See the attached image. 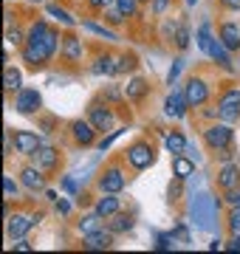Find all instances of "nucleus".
I'll return each mask as SVG.
<instances>
[{"mask_svg": "<svg viewBox=\"0 0 240 254\" xmlns=\"http://www.w3.org/2000/svg\"><path fill=\"white\" fill-rule=\"evenodd\" d=\"M116 9H119L124 17H133V14H136V0H116Z\"/></svg>", "mask_w": 240, "mask_h": 254, "instance_id": "34", "label": "nucleus"}, {"mask_svg": "<svg viewBox=\"0 0 240 254\" xmlns=\"http://www.w3.org/2000/svg\"><path fill=\"white\" fill-rule=\"evenodd\" d=\"M91 125L96 127V130H113V110L108 108H91Z\"/></svg>", "mask_w": 240, "mask_h": 254, "instance_id": "16", "label": "nucleus"}, {"mask_svg": "<svg viewBox=\"0 0 240 254\" xmlns=\"http://www.w3.org/2000/svg\"><path fill=\"white\" fill-rule=\"evenodd\" d=\"M121 133H124V130H113L111 136H105V138H102L99 144H96V147H99V153H105V150H108V147H111V144H113V141H116V138H119V136H121Z\"/></svg>", "mask_w": 240, "mask_h": 254, "instance_id": "39", "label": "nucleus"}, {"mask_svg": "<svg viewBox=\"0 0 240 254\" xmlns=\"http://www.w3.org/2000/svg\"><path fill=\"white\" fill-rule=\"evenodd\" d=\"M6 43H9V46H23V34H20L17 28H9V31H6Z\"/></svg>", "mask_w": 240, "mask_h": 254, "instance_id": "41", "label": "nucleus"}, {"mask_svg": "<svg viewBox=\"0 0 240 254\" xmlns=\"http://www.w3.org/2000/svg\"><path fill=\"white\" fill-rule=\"evenodd\" d=\"M57 46H60V34H57V31H48L46 40H40V43H26V46H23V60H26L28 65H43L57 54Z\"/></svg>", "mask_w": 240, "mask_h": 254, "instance_id": "2", "label": "nucleus"}, {"mask_svg": "<svg viewBox=\"0 0 240 254\" xmlns=\"http://www.w3.org/2000/svg\"><path fill=\"white\" fill-rule=\"evenodd\" d=\"M130 229H133V218H130V215H119V212H116V215H113V220H111V232H116V235H119V232H130Z\"/></svg>", "mask_w": 240, "mask_h": 254, "instance_id": "26", "label": "nucleus"}, {"mask_svg": "<svg viewBox=\"0 0 240 254\" xmlns=\"http://www.w3.org/2000/svg\"><path fill=\"white\" fill-rule=\"evenodd\" d=\"M31 158H34V167H40L43 173H51L57 167V158H60V153H57L54 147H46V144H40L34 153H31Z\"/></svg>", "mask_w": 240, "mask_h": 254, "instance_id": "9", "label": "nucleus"}, {"mask_svg": "<svg viewBox=\"0 0 240 254\" xmlns=\"http://www.w3.org/2000/svg\"><path fill=\"white\" fill-rule=\"evenodd\" d=\"M203 138H206V144L212 147V150H223V147L232 144V127L229 122H221V125H212L203 130Z\"/></svg>", "mask_w": 240, "mask_h": 254, "instance_id": "3", "label": "nucleus"}, {"mask_svg": "<svg viewBox=\"0 0 240 254\" xmlns=\"http://www.w3.org/2000/svg\"><path fill=\"white\" fill-rule=\"evenodd\" d=\"M226 200H229L232 206H240V190L235 187V190H229V195H226Z\"/></svg>", "mask_w": 240, "mask_h": 254, "instance_id": "43", "label": "nucleus"}, {"mask_svg": "<svg viewBox=\"0 0 240 254\" xmlns=\"http://www.w3.org/2000/svg\"><path fill=\"white\" fill-rule=\"evenodd\" d=\"M229 229H232V235H240V206H232V215H229Z\"/></svg>", "mask_w": 240, "mask_h": 254, "instance_id": "37", "label": "nucleus"}, {"mask_svg": "<svg viewBox=\"0 0 240 254\" xmlns=\"http://www.w3.org/2000/svg\"><path fill=\"white\" fill-rule=\"evenodd\" d=\"M96 212H99L102 218H113V215L119 212V198H116V192H105V198L96 200Z\"/></svg>", "mask_w": 240, "mask_h": 254, "instance_id": "17", "label": "nucleus"}, {"mask_svg": "<svg viewBox=\"0 0 240 254\" xmlns=\"http://www.w3.org/2000/svg\"><path fill=\"white\" fill-rule=\"evenodd\" d=\"M195 3H198V0H186V6H195Z\"/></svg>", "mask_w": 240, "mask_h": 254, "instance_id": "52", "label": "nucleus"}, {"mask_svg": "<svg viewBox=\"0 0 240 254\" xmlns=\"http://www.w3.org/2000/svg\"><path fill=\"white\" fill-rule=\"evenodd\" d=\"M31 3H43V0H31Z\"/></svg>", "mask_w": 240, "mask_h": 254, "instance_id": "53", "label": "nucleus"}, {"mask_svg": "<svg viewBox=\"0 0 240 254\" xmlns=\"http://www.w3.org/2000/svg\"><path fill=\"white\" fill-rule=\"evenodd\" d=\"M113 0H88V6H91V9H105V6H111Z\"/></svg>", "mask_w": 240, "mask_h": 254, "instance_id": "45", "label": "nucleus"}, {"mask_svg": "<svg viewBox=\"0 0 240 254\" xmlns=\"http://www.w3.org/2000/svg\"><path fill=\"white\" fill-rule=\"evenodd\" d=\"M43 144L34 133H28V130H20V133H14V147H17L20 155H31L37 147Z\"/></svg>", "mask_w": 240, "mask_h": 254, "instance_id": "12", "label": "nucleus"}, {"mask_svg": "<svg viewBox=\"0 0 240 254\" xmlns=\"http://www.w3.org/2000/svg\"><path fill=\"white\" fill-rule=\"evenodd\" d=\"M218 184H221V187H223L226 192L235 190V187L240 184V170L235 167V164H226L221 173H218Z\"/></svg>", "mask_w": 240, "mask_h": 254, "instance_id": "18", "label": "nucleus"}, {"mask_svg": "<svg viewBox=\"0 0 240 254\" xmlns=\"http://www.w3.org/2000/svg\"><path fill=\"white\" fill-rule=\"evenodd\" d=\"M3 192H6V200L17 198V184L11 181V175H3Z\"/></svg>", "mask_w": 240, "mask_h": 254, "instance_id": "35", "label": "nucleus"}, {"mask_svg": "<svg viewBox=\"0 0 240 254\" xmlns=\"http://www.w3.org/2000/svg\"><path fill=\"white\" fill-rule=\"evenodd\" d=\"M40 105H43V96H40L34 88H20L17 91V99H14V108L20 110V113H37Z\"/></svg>", "mask_w": 240, "mask_h": 254, "instance_id": "5", "label": "nucleus"}, {"mask_svg": "<svg viewBox=\"0 0 240 254\" xmlns=\"http://www.w3.org/2000/svg\"><path fill=\"white\" fill-rule=\"evenodd\" d=\"M170 235L176 237L178 243H189V232H186V226H181V223H178V226L173 229V232H170Z\"/></svg>", "mask_w": 240, "mask_h": 254, "instance_id": "40", "label": "nucleus"}, {"mask_svg": "<svg viewBox=\"0 0 240 254\" xmlns=\"http://www.w3.org/2000/svg\"><path fill=\"white\" fill-rule=\"evenodd\" d=\"M9 3H11V0H9Z\"/></svg>", "mask_w": 240, "mask_h": 254, "instance_id": "54", "label": "nucleus"}, {"mask_svg": "<svg viewBox=\"0 0 240 254\" xmlns=\"http://www.w3.org/2000/svg\"><path fill=\"white\" fill-rule=\"evenodd\" d=\"M186 108H189V102H186V93L184 91H173L164 99V113L170 119H184Z\"/></svg>", "mask_w": 240, "mask_h": 254, "instance_id": "7", "label": "nucleus"}, {"mask_svg": "<svg viewBox=\"0 0 240 254\" xmlns=\"http://www.w3.org/2000/svg\"><path fill=\"white\" fill-rule=\"evenodd\" d=\"M102 229V215L99 212H96V209H93L91 215H85L82 220H79V235H93V232H99Z\"/></svg>", "mask_w": 240, "mask_h": 254, "instance_id": "21", "label": "nucleus"}, {"mask_svg": "<svg viewBox=\"0 0 240 254\" xmlns=\"http://www.w3.org/2000/svg\"><path fill=\"white\" fill-rule=\"evenodd\" d=\"M14 249H17V252H31V243H28V240H23V237H20L17 243H14Z\"/></svg>", "mask_w": 240, "mask_h": 254, "instance_id": "48", "label": "nucleus"}, {"mask_svg": "<svg viewBox=\"0 0 240 254\" xmlns=\"http://www.w3.org/2000/svg\"><path fill=\"white\" fill-rule=\"evenodd\" d=\"M127 161L133 170H147L150 164H153V147L147 141H139V144H133L127 150Z\"/></svg>", "mask_w": 240, "mask_h": 254, "instance_id": "4", "label": "nucleus"}, {"mask_svg": "<svg viewBox=\"0 0 240 254\" xmlns=\"http://www.w3.org/2000/svg\"><path fill=\"white\" fill-rule=\"evenodd\" d=\"M99 190H102V192H116V195L124 190V175H121L119 167H111V170H105V175L99 178Z\"/></svg>", "mask_w": 240, "mask_h": 254, "instance_id": "10", "label": "nucleus"}, {"mask_svg": "<svg viewBox=\"0 0 240 254\" xmlns=\"http://www.w3.org/2000/svg\"><path fill=\"white\" fill-rule=\"evenodd\" d=\"M85 28H88V31H93V34L105 37V40H111V43H116V40H119V37H116V31H111V28H105V26H96V23H85Z\"/></svg>", "mask_w": 240, "mask_h": 254, "instance_id": "32", "label": "nucleus"}, {"mask_svg": "<svg viewBox=\"0 0 240 254\" xmlns=\"http://www.w3.org/2000/svg\"><path fill=\"white\" fill-rule=\"evenodd\" d=\"M176 243H178V240L173 235H158L156 237V249H158V252H170V249H176Z\"/></svg>", "mask_w": 240, "mask_h": 254, "instance_id": "33", "label": "nucleus"}, {"mask_svg": "<svg viewBox=\"0 0 240 254\" xmlns=\"http://www.w3.org/2000/svg\"><path fill=\"white\" fill-rule=\"evenodd\" d=\"M206 54L212 57V60H215L218 65H223L226 71H232V57H229V48L223 46V40H221V37H212V43H209V51H206Z\"/></svg>", "mask_w": 240, "mask_h": 254, "instance_id": "11", "label": "nucleus"}, {"mask_svg": "<svg viewBox=\"0 0 240 254\" xmlns=\"http://www.w3.org/2000/svg\"><path fill=\"white\" fill-rule=\"evenodd\" d=\"M113 246V232H93V235H85V249L88 252H99V249H111Z\"/></svg>", "mask_w": 240, "mask_h": 254, "instance_id": "13", "label": "nucleus"}, {"mask_svg": "<svg viewBox=\"0 0 240 254\" xmlns=\"http://www.w3.org/2000/svg\"><path fill=\"white\" fill-rule=\"evenodd\" d=\"M218 108H240V88H232V91L223 93Z\"/></svg>", "mask_w": 240, "mask_h": 254, "instance_id": "29", "label": "nucleus"}, {"mask_svg": "<svg viewBox=\"0 0 240 254\" xmlns=\"http://www.w3.org/2000/svg\"><path fill=\"white\" fill-rule=\"evenodd\" d=\"M65 57L76 63V60H82V43L76 40V37H65Z\"/></svg>", "mask_w": 240, "mask_h": 254, "instance_id": "23", "label": "nucleus"}, {"mask_svg": "<svg viewBox=\"0 0 240 254\" xmlns=\"http://www.w3.org/2000/svg\"><path fill=\"white\" fill-rule=\"evenodd\" d=\"M195 37H198V48H201L203 54H206V51H209V43H212V31H209V23H203V26H198Z\"/></svg>", "mask_w": 240, "mask_h": 254, "instance_id": "28", "label": "nucleus"}, {"mask_svg": "<svg viewBox=\"0 0 240 254\" xmlns=\"http://www.w3.org/2000/svg\"><path fill=\"white\" fill-rule=\"evenodd\" d=\"M226 249H229V252H240V235L232 237V243H226Z\"/></svg>", "mask_w": 240, "mask_h": 254, "instance_id": "49", "label": "nucleus"}, {"mask_svg": "<svg viewBox=\"0 0 240 254\" xmlns=\"http://www.w3.org/2000/svg\"><path fill=\"white\" fill-rule=\"evenodd\" d=\"M93 73H108V76H111V73H119V65H113V60L111 57H99V60H96V65H93Z\"/></svg>", "mask_w": 240, "mask_h": 254, "instance_id": "27", "label": "nucleus"}, {"mask_svg": "<svg viewBox=\"0 0 240 254\" xmlns=\"http://www.w3.org/2000/svg\"><path fill=\"white\" fill-rule=\"evenodd\" d=\"M186 144H189V141H186L181 133H167V136H164V147H167L173 155H181V153L186 150Z\"/></svg>", "mask_w": 240, "mask_h": 254, "instance_id": "22", "label": "nucleus"}, {"mask_svg": "<svg viewBox=\"0 0 240 254\" xmlns=\"http://www.w3.org/2000/svg\"><path fill=\"white\" fill-rule=\"evenodd\" d=\"M3 88H6V93L20 91V73L14 71V68H6V71H3Z\"/></svg>", "mask_w": 240, "mask_h": 254, "instance_id": "25", "label": "nucleus"}, {"mask_svg": "<svg viewBox=\"0 0 240 254\" xmlns=\"http://www.w3.org/2000/svg\"><path fill=\"white\" fill-rule=\"evenodd\" d=\"M173 173H176L178 181H184V178H189V175L195 173V161L189 158V155H173Z\"/></svg>", "mask_w": 240, "mask_h": 254, "instance_id": "15", "label": "nucleus"}, {"mask_svg": "<svg viewBox=\"0 0 240 254\" xmlns=\"http://www.w3.org/2000/svg\"><path fill=\"white\" fill-rule=\"evenodd\" d=\"M167 3H170V0H153V14H164Z\"/></svg>", "mask_w": 240, "mask_h": 254, "instance_id": "44", "label": "nucleus"}, {"mask_svg": "<svg viewBox=\"0 0 240 254\" xmlns=\"http://www.w3.org/2000/svg\"><path fill=\"white\" fill-rule=\"evenodd\" d=\"M223 6H226V9H235V11H240V0H221Z\"/></svg>", "mask_w": 240, "mask_h": 254, "instance_id": "50", "label": "nucleus"}, {"mask_svg": "<svg viewBox=\"0 0 240 254\" xmlns=\"http://www.w3.org/2000/svg\"><path fill=\"white\" fill-rule=\"evenodd\" d=\"M34 226V218H26V215H9L6 218V235L11 240H20V237H26V232Z\"/></svg>", "mask_w": 240, "mask_h": 254, "instance_id": "8", "label": "nucleus"}, {"mask_svg": "<svg viewBox=\"0 0 240 254\" xmlns=\"http://www.w3.org/2000/svg\"><path fill=\"white\" fill-rule=\"evenodd\" d=\"M176 46H178V48H186V46H189V31H186V26H178V31H176Z\"/></svg>", "mask_w": 240, "mask_h": 254, "instance_id": "38", "label": "nucleus"}, {"mask_svg": "<svg viewBox=\"0 0 240 254\" xmlns=\"http://www.w3.org/2000/svg\"><path fill=\"white\" fill-rule=\"evenodd\" d=\"M46 11L51 14L54 20H60V23H65V26H76V20L68 14L65 9H60V6H46Z\"/></svg>", "mask_w": 240, "mask_h": 254, "instance_id": "31", "label": "nucleus"}, {"mask_svg": "<svg viewBox=\"0 0 240 254\" xmlns=\"http://www.w3.org/2000/svg\"><path fill=\"white\" fill-rule=\"evenodd\" d=\"M57 212H60V215H68V212H71V203H68V200H60V198H57Z\"/></svg>", "mask_w": 240, "mask_h": 254, "instance_id": "47", "label": "nucleus"}, {"mask_svg": "<svg viewBox=\"0 0 240 254\" xmlns=\"http://www.w3.org/2000/svg\"><path fill=\"white\" fill-rule=\"evenodd\" d=\"M181 68H184V60H173V65H170V73H167V82H170V85H176Z\"/></svg>", "mask_w": 240, "mask_h": 254, "instance_id": "36", "label": "nucleus"}, {"mask_svg": "<svg viewBox=\"0 0 240 254\" xmlns=\"http://www.w3.org/2000/svg\"><path fill=\"white\" fill-rule=\"evenodd\" d=\"M189 215H192V223L198 229H203V232H215V220H218V200L212 198V195H206V192H201V195H195L192 203H189Z\"/></svg>", "mask_w": 240, "mask_h": 254, "instance_id": "1", "label": "nucleus"}, {"mask_svg": "<svg viewBox=\"0 0 240 254\" xmlns=\"http://www.w3.org/2000/svg\"><path fill=\"white\" fill-rule=\"evenodd\" d=\"M178 192H181V184H176V187H173V190H170V198L176 200V198H178Z\"/></svg>", "mask_w": 240, "mask_h": 254, "instance_id": "51", "label": "nucleus"}, {"mask_svg": "<svg viewBox=\"0 0 240 254\" xmlns=\"http://www.w3.org/2000/svg\"><path fill=\"white\" fill-rule=\"evenodd\" d=\"M221 40H223V46L229 48V51L240 48V28L235 26V23H226V26H221Z\"/></svg>", "mask_w": 240, "mask_h": 254, "instance_id": "19", "label": "nucleus"}, {"mask_svg": "<svg viewBox=\"0 0 240 254\" xmlns=\"http://www.w3.org/2000/svg\"><path fill=\"white\" fill-rule=\"evenodd\" d=\"M62 187L71 192V195H76V192H79V187H76V181L71 178V175H65V178H62Z\"/></svg>", "mask_w": 240, "mask_h": 254, "instance_id": "42", "label": "nucleus"}, {"mask_svg": "<svg viewBox=\"0 0 240 254\" xmlns=\"http://www.w3.org/2000/svg\"><path fill=\"white\" fill-rule=\"evenodd\" d=\"M3 155H11V133L6 130V136H3Z\"/></svg>", "mask_w": 240, "mask_h": 254, "instance_id": "46", "label": "nucleus"}, {"mask_svg": "<svg viewBox=\"0 0 240 254\" xmlns=\"http://www.w3.org/2000/svg\"><path fill=\"white\" fill-rule=\"evenodd\" d=\"M184 93H186V102H189V108H198L203 102L209 99V88H206V82L192 76V79L184 85Z\"/></svg>", "mask_w": 240, "mask_h": 254, "instance_id": "6", "label": "nucleus"}, {"mask_svg": "<svg viewBox=\"0 0 240 254\" xmlns=\"http://www.w3.org/2000/svg\"><path fill=\"white\" fill-rule=\"evenodd\" d=\"M144 91H147L144 79H130V82H127V88H124V96L136 102V99H141V96H144Z\"/></svg>", "mask_w": 240, "mask_h": 254, "instance_id": "24", "label": "nucleus"}, {"mask_svg": "<svg viewBox=\"0 0 240 254\" xmlns=\"http://www.w3.org/2000/svg\"><path fill=\"white\" fill-rule=\"evenodd\" d=\"M48 31H51V28H48L46 23H34L31 31H28V37H26V43H40V40H46Z\"/></svg>", "mask_w": 240, "mask_h": 254, "instance_id": "30", "label": "nucleus"}, {"mask_svg": "<svg viewBox=\"0 0 240 254\" xmlns=\"http://www.w3.org/2000/svg\"><path fill=\"white\" fill-rule=\"evenodd\" d=\"M43 170H40V167H26V170H23V173H20V178H23V184H26L28 190L31 192H37V190H43Z\"/></svg>", "mask_w": 240, "mask_h": 254, "instance_id": "20", "label": "nucleus"}, {"mask_svg": "<svg viewBox=\"0 0 240 254\" xmlns=\"http://www.w3.org/2000/svg\"><path fill=\"white\" fill-rule=\"evenodd\" d=\"M71 133H74V138H76L82 147H88V144H93L96 127H93L91 122H74V125H71Z\"/></svg>", "mask_w": 240, "mask_h": 254, "instance_id": "14", "label": "nucleus"}]
</instances>
